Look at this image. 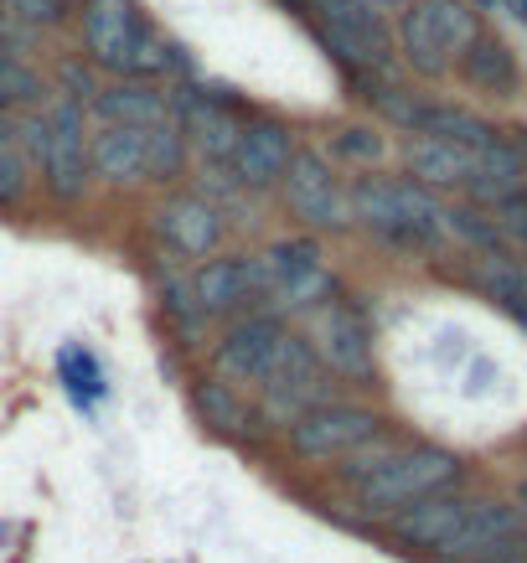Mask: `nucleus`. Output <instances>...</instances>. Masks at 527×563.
Listing matches in <instances>:
<instances>
[{
    "mask_svg": "<svg viewBox=\"0 0 527 563\" xmlns=\"http://www.w3.org/2000/svg\"><path fill=\"white\" fill-rule=\"evenodd\" d=\"M450 239L471 243V249H476V258H512L507 233H502L492 212H486V207H476V202H455V207H450Z\"/></svg>",
    "mask_w": 527,
    "mask_h": 563,
    "instance_id": "nucleus-24",
    "label": "nucleus"
},
{
    "mask_svg": "<svg viewBox=\"0 0 527 563\" xmlns=\"http://www.w3.org/2000/svg\"><path fill=\"white\" fill-rule=\"evenodd\" d=\"M191 404L202 409V419L218 434H228V440H264V409L259 404H249V393L233 388V383H222V377H202L197 383V393H191Z\"/></svg>",
    "mask_w": 527,
    "mask_h": 563,
    "instance_id": "nucleus-21",
    "label": "nucleus"
},
{
    "mask_svg": "<svg viewBox=\"0 0 527 563\" xmlns=\"http://www.w3.org/2000/svg\"><path fill=\"white\" fill-rule=\"evenodd\" d=\"M103 88V78H99V68L88 63L84 52H68V57H57V84H52V93L57 99H73V103H94V93Z\"/></svg>",
    "mask_w": 527,
    "mask_h": 563,
    "instance_id": "nucleus-27",
    "label": "nucleus"
},
{
    "mask_svg": "<svg viewBox=\"0 0 527 563\" xmlns=\"http://www.w3.org/2000/svg\"><path fill=\"white\" fill-rule=\"evenodd\" d=\"M259 409L270 424H295L300 413H310L316 404H331L337 398V383L331 373L321 367L316 357V346L300 336V331H289L285 346H279V357H274L270 377L259 383Z\"/></svg>",
    "mask_w": 527,
    "mask_h": 563,
    "instance_id": "nucleus-8",
    "label": "nucleus"
},
{
    "mask_svg": "<svg viewBox=\"0 0 527 563\" xmlns=\"http://www.w3.org/2000/svg\"><path fill=\"white\" fill-rule=\"evenodd\" d=\"M32 191V166L17 145H0V207H21Z\"/></svg>",
    "mask_w": 527,
    "mask_h": 563,
    "instance_id": "nucleus-29",
    "label": "nucleus"
},
{
    "mask_svg": "<svg viewBox=\"0 0 527 563\" xmlns=\"http://www.w3.org/2000/svg\"><path fill=\"white\" fill-rule=\"evenodd\" d=\"M377 434H383V413L367 409V404H347V398L316 404V409L300 413L295 424H285V444L300 461H316V465L347 461L358 444L377 440Z\"/></svg>",
    "mask_w": 527,
    "mask_h": 563,
    "instance_id": "nucleus-10",
    "label": "nucleus"
},
{
    "mask_svg": "<svg viewBox=\"0 0 527 563\" xmlns=\"http://www.w3.org/2000/svg\"><path fill=\"white\" fill-rule=\"evenodd\" d=\"M145 140H151V130L99 124V130L88 135L94 181H103V187H140V181H145Z\"/></svg>",
    "mask_w": 527,
    "mask_h": 563,
    "instance_id": "nucleus-19",
    "label": "nucleus"
},
{
    "mask_svg": "<svg viewBox=\"0 0 527 563\" xmlns=\"http://www.w3.org/2000/svg\"><path fill=\"white\" fill-rule=\"evenodd\" d=\"M471 501H476L471 492H460V486H444V492L425 496V501L404 507L398 517H388V538L404 548V553H425V559H440V548L455 538V528L465 522V512H471Z\"/></svg>",
    "mask_w": 527,
    "mask_h": 563,
    "instance_id": "nucleus-16",
    "label": "nucleus"
},
{
    "mask_svg": "<svg viewBox=\"0 0 527 563\" xmlns=\"http://www.w3.org/2000/svg\"><path fill=\"white\" fill-rule=\"evenodd\" d=\"M455 78L471 93H481V99H496V103H507L523 93V63H517V52H512L507 36H496L481 26L476 42L460 52V63H455Z\"/></svg>",
    "mask_w": 527,
    "mask_h": 563,
    "instance_id": "nucleus-17",
    "label": "nucleus"
},
{
    "mask_svg": "<svg viewBox=\"0 0 527 563\" xmlns=\"http://www.w3.org/2000/svg\"><path fill=\"white\" fill-rule=\"evenodd\" d=\"M496 228L507 233V243H517V249H527V187L512 191V197H502V202L492 207Z\"/></svg>",
    "mask_w": 527,
    "mask_h": 563,
    "instance_id": "nucleus-31",
    "label": "nucleus"
},
{
    "mask_svg": "<svg viewBox=\"0 0 527 563\" xmlns=\"http://www.w3.org/2000/svg\"><path fill=\"white\" fill-rule=\"evenodd\" d=\"M161 306H166V316L182 325L187 336H197V331L207 325L202 306H197V295H191V279H171L166 290H161Z\"/></svg>",
    "mask_w": 527,
    "mask_h": 563,
    "instance_id": "nucleus-30",
    "label": "nucleus"
},
{
    "mask_svg": "<svg viewBox=\"0 0 527 563\" xmlns=\"http://www.w3.org/2000/svg\"><path fill=\"white\" fill-rule=\"evenodd\" d=\"M404 176L425 191H465L476 176V151H460L450 140H408L404 145Z\"/></svg>",
    "mask_w": 527,
    "mask_h": 563,
    "instance_id": "nucleus-20",
    "label": "nucleus"
},
{
    "mask_svg": "<svg viewBox=\"0 0 527 563\" xmlns=\"http://www.w3.org/2000/svg\"><path fill=\"white\" fill-rule=\"evenodd\" d=\"M512 507L527 517V481H517V496H512Z\"/></svg>",
    "mask_w": 527,
    "mask_h": 563,
    "instance_id": "nucleus-33",
    "label": "nucleus"
},
{
    "mask_svg": "<svg viewBox=\"0 0 527 563\" xmlns=\"http://www.w3.org/2000/svg\"><path fill=\"white\" fill-rule=\"evenodd\" d=\"M155 239L166 243L171 254L182 258H212L228 239V218H222V207L202 191H171L166 202L155 207Z\"/></svg>",
    "mask_w": 527,
    "mask_h": 563,
    "instance_id": "nucleus-15",
    "label": "nucleus"
},
{
    "mask_svg": "<svg viewBox=\"0 0 527 563\" xmlns=\"http://www.w3.org/2000/svg\"><path fill=\"white\" fill-rule=\"evenodd\" d=\"M285 336H289V325L279 321L274 310L239 316V321H228V331L212 342V367H218V377L233 383V388H259V383L270 377Z\"/></svg>",
    "mask_w": 527,
    "mask_h": 563,
    "instance_id": "nucleus-14",
    "label": "nucleus"
},
{
    "mask_svg": "<svg viewBox=\"0 0 527 563\" xmlns=\"http://www.w3.org/2000/svg\"><path fill=\"white\" fill-rule=\"evenodd\" d=\"M310 346L331 377L341 383H373L377 377V352H373V321L367 310L352 300V295H337L326 310H316V325H310Z\"/></svg>",
    "mask_w": 527,
    "mask_h": 563,
    "instance_id": "nucleus-11",
    "label": "nucleus"
},
{
    "mask_svg": "<svg viewBox=\"0 0 527 563\" xmlns=\"http://www.w3.org/2000/svg\"><path fill=\"white\" fill-rule=\"evenodd\" d=\"M78 36H84V57L99 68V78L161 84L176 68V52L145 21L140 0H78Z\"/></svg>",
    "mask_w": 527,
    "mask_h": 563,
    "instance_id": "nucleus-2",
    "label": "nucleus"
},
{
    "mask_svg": "<svg viewBox=\"0 0 527 563\" xmlns=\"http://www.w3.org/2000/svg\"><path fill=\"white\" fill-rule=\"evenodd\" d=\"M300 21L326 47V57L347 73V84H362V78H377V73H398L393 26L383 16H373V11H362L352 0H306Z\"/></svg>",
    "mask_w": 527,
    "mask_h": 563,
    "instance_id": "nucleus-4",
    "label": "nucleus"
},
{
    "mask_svg": "<svg viewBox=\"0 0 527 563\" xmlns=\"http://www.w3.org/2000/svg\"><path fill=\"white\" fill-rule=\"evenodd\" d=\"M295 151H300L295 124L274 120V114H243L233 155H228V176H233L243 191H274L285 181Z\"/></svg>",
    "mask_w": 527,
    "mask_h": 563,
    "instance_id": "nucleus-13",
    "label": "nucleus"
},
{
    "mask_svg": "<svg viewBox=\"0 0 527 563\" xmlns=\"http://www.w3.org/2000/svg\"><path fill=\"white\" fill-rule=\"evenodd\" d=\"M88 114L99 124H130V130H155L171 120V84H145V78H109L94 93Z\"/></svg>",
    "mask_w": 527,
    "mask_h": 563,
    "instance_id": "nucleus-18",
    "label": "nucleus"
},
{
    "mask_svg": "<svg viewBox=\"0 0 527 563\" xmlns=\"http://www.w3.org/2000/svg\"><path fill=\"white\" fill-rule=\"evenodd\" d=\"M191 295L202 306L207 321H239V316H259L270 295V274L259 254H212L187 274Z\"/></svg>",
    "mask_w": 527,
    "mask_h": 563,
    "instance_id": "nucleus-12",
    "label": "nucleus"
},
{
    "mask_svg": "<svg viewBox=\"0 0 527 563\" xmlns=\"http://www.w3.org/2000/svg\"><path fill=\"white\" fill-rule=\"evenodd\" d=\"M47 99H52V84L21 57L17 36L6 32L0 36V109L6 114H32V109H47Z\"/></svg>",
    "mask_w": 527,
    "mask_h": 563,
    "instance_id": "nucleus-22",
    "label": "nucleus"
},
{
    "mask_svg": "<svg viewBox=\"0 0 527 563\" xmlns=\"http://www.w3.org/2000/svg\"><path fill=\"white\" fill-rule=\"evenodd\" d=\"M481 16L471 0H408L393 16V47L414 78H455L460 52L476 42Z\"/></svg>",
    "mask_w": 527,
    "mask_h": 563,
    "instance_id": "nucleus-3",
    "label": "nucleus"
},
{
    "mask_svg": "<svg viewBox=\"0 0 527 563\" xmlns=\"http://www.w3.org/2000/svg\"><path fill=\"white\" fill-rule=\"evenodd\" d=\"M331 155L358 161V166H377V161L388 155V140H383L377 124H341L337 135H331Z\"/></svg>",
    "mask_w": 527,
    "mask_h": 563,
    "instance_id": "nucleus-28",
    "label": "nucleus"
},
{
    "mask_svg": "<svg viewBox=\"0 0 527 563\" xmlns=\"http://www.w3.org/2000/svg\"><path fill=\"white\" fill-rule=\"evenodd\" d=\"M507 5H512V11H517V21H523V26H527V0H507Z\"/></svg>",
    "mask_w": 527,
    "mask_h": 563,
    "instance_id": "nucleus-34",
    "label": "nucleus"
},
{
    "mask_svg": "<svg viewBox=\"0 0 527 563\" xmlns=\"http://www.w3.org/2000/svg\"><path fill=\"white\" fill-rule=\"evenodd\" d=\"M42 155H36V181L57 207H78L94 187V166H88V109L73 99H57L52 93L47 109H42Z\"/></svg>",
    "mask_w": 527,
    "mask_h": 563,
    "instance_id": "nucleus-6",
    "label": "nucleus"
},
{
    "mask_svg": "<svg viewBox=\"0 0 527 563\" xmlns=\"http://www.w3.org/2000/svg\"><path fill=\"white\" fill-rule=\"evenodd\" d=\"M0 5H6V21H17L26 32H57L78 16L73 0H0Z\"/></svg>",
    "mask_w": 527,
    "mask_h": 563,
    "instance_id": "nucleus-26",
    "label": "nucleus"
},
{
    "mask_svg": "<svg viewBox=\"0 0 527 563\" xmlns=\"http://www.w3.org/2000/svg\"><path fill=\"white\" fill-rule=\"evenodd\" d=\"M352 5H362V11H373V16L388 21V16H398V11H404L408 0H352Z\"/></svg>",
    "mask_w": 527,
    "mask_h": 563,
    "instance_id": "nucleus-32",
    "label": "nucleus"
},
{
    "mask_svg": "<svg viewBox=\"0 0 527 563\" xmlns=\"http://www.w3.org/2000/svg\"><path fill=\"white\" fill-rule=\"evenodd\" d=\"M285 212L306 233H352V202H347V181L337 176V161L326 151L300 145L289 161L285 181H279Z\"/></svg>",
    "mask_w": 527,
    "mask_h": 563,
    "instance_id": "nucleus-7",
    "label": "nucleus"
},
{
    "mask_svg": "<svg viewBox=\"0 0 527 563\" xmlns=\"http://www.w3.org/2000/svg\"><path fill=\"white\" fill-rule=\"evenodd\" d=\"M191 166V145L187 135H182V124L166 120L155 124L151 140H145V181L151 187H171V181H182Z\"/></svg>",
    "mask_w": 527,
    "mask_h": 563,
    "instance_id": "nucleus-23",
    "label": "nucleus"
},
{
    "mask_svg": "<svg viewBox=\"0 0 527 563\" xmlns=\"http://www.w3.org/2000/svg\"><path fill=\"white\" fill-rule=\"evenodd\" d=\"M347 202H352V228H362L393 254H440L450 243V202L408 176L367 172L347 187Z\"/></svg>",
    "mask_w": 527,
    "mask_h": 563,
    "instance_id": "nucleus-1",
    "label": "nucleus"
},
{
    "mask_svg": "<svg viewBox=\"0 0 527 563\" xmlns=\"http://www.w3.org/2000/svg\"><path fill=\"white\" fill-rule=\"evenodd\" d=\"M264 274H270V295H279V306L295 310V316H316L341 295L337 274L326 269L321 243L310 233H295V239H274L264 249Z\"/></svg>",
    "mask_w": 527,
    "mask_h": 563,
    "instance_id": "nucleus-9",
    "label": "nucleus"
},
{
    "mask_svg": "<svg viewBox=\"0 0 527 563\" xmlns=\"http://www.w3.org/2000/svg\"><path fill=\"white\" fill-rule=\"evenodd\" d=\"M444 486H460V455L444 450V444H404L383 471L362 481L352 492V507L362 517H398L404 507L425 501V496L444 492Z\"/></svg>",
    "mask_w": 527,
    "mask_h": 563,
    "instance_id": "nucleus-5",
    "label": "nucleus"
},
{
    "mask_svg": "<svg viewBox=\"0 0 527 563\" xmlns=\"http://www.w3.org/2000/svg\"><path fill=\"white\" fill-rule=\"evenodd\" d=\"M398 450H404V440H398V434H377V440L358 444V450H352L347 461H337V481H347V486L358 492L362 481L373 476V471H383V465H388Z\"/></svg>",
    "mask_w": 527,
    "mask_h": 563,
    "instance_id": "nucleus-25",
    "label": "nucleus"
},
{
    "mask_svg": "<svg viewBox=\"0 0 527 563\" xmlns=\"http://www.w3.org/2000/svg\"><path fill=\"white\" fill-rule=\"evenodd\" d=\"M6 32H11V21H6V5H0V36H6Z\"/></svg>",
    "mask_w": 527,
    "mask_h": 563,
    "instance_id": "nucleus-35",
    "label": "nucleus"
}]
</instances>
